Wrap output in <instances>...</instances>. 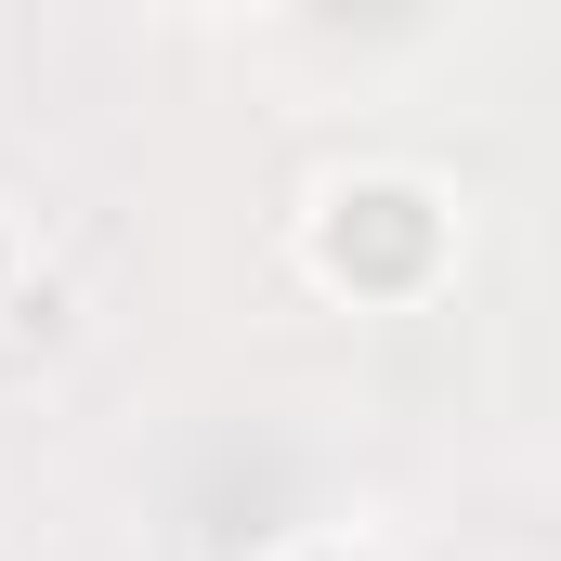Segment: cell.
Wrapping results in <instances>:
<instances>
[{"mask_svg": "<svg viewBox=\"0 0 561 561\" xmlns=\"http://www.w3.org/2000/svg\"><path fill=\"white\" fill-rule=\"evenodd\" d=\"M287 262H300L313 300H340V313H419L470 262V209H457V183L419 170V157H353V170H327L300 196Z\"/></svg>", "mask_w": 561, "mask_h": 561, "instance_id": "cell-1", "label": "cell"}, {"mask_svg": "<svg viewBox=\"0 0 561 561\" xmlns=\"http://www.w3.org/2000/svg\"><path fill=\"white\" fill-rule=\"evenodd\" d=\"M262 561H379V549H353V536H275Z\"/></svg>", "mask_w": 561, "mask_h": 561, "instance_id": "cell-2", "label": "cell"}, {"mask_svg": "<svg viewBox=\"0 0 561 561\" xmlns=\"http://www.w3.org/2000/svg\"><path fill=\"white\" fill-rule=\"evenodd\" d=\"M39 275V262H26V222H13V209H0V313H13V287Z\"/></svg>", "mask_w": 561, "mask_h": 561, "instance_id": "cell-3", "label": "cell"}]
</instances>
